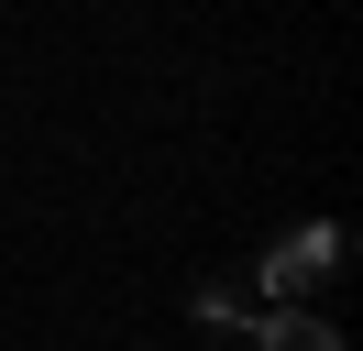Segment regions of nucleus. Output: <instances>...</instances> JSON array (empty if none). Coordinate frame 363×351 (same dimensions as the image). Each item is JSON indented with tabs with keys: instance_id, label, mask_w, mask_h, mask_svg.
Here are the masks:
<instances>
[{
	"instance_id": "1",
	"label": "nucleus",
	"mask_w": 363,
	"mask_h": 351,
	"mask_svg": "<svg viewBox=\"0 0 363 351\" xmlns=\"http://www.w3.org/2000/svg\"><path fill=\"white\" fill-rule=\"evenodd\" d=\"M330 263H341V231H330V219H308V231L264 241V275H253V285H264L275 307H297L308 285H330Z\"/></svg>"
},
{
	"instance_id": "2",
	"label": "nucleus",
	"mask_w": 363,
	"mask_h": 351,
	"mask_svg": "<svg viewBox=\"0 0 363 351\" xmlns=\"http://www.w3.org/2000/svg\"><path fill=\"white\" fill-rule=\"evenodd\" d=\"M253 351H341V329H330V318H297V307H275V318L253 329Z\"/></svg>"
}]
</instances>
